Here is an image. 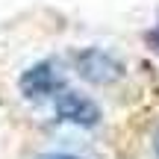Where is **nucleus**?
<instances>
[{"label": "nucleus", "instance_id": "f257e3e1", "mask_svg": "<svg viewBox=\"0 0 159 159\" xmlns=\"http://www.w3.org/2000/svg\"><path fill=\"white\" fill-rule=\"evenodd\" d=\"M56 115L59 121H65V124H77V127H94L97 121H100V109H97L94 100H89V97L77 94V91H62V94L56 97Z\"/></svg>", "mask_w": 159, "mask_h": 159}, {"label": "nucleus", "instance_id": "39448f33", "mask_svg": "<svg viewBox=\"0 0 159 159\" xmlns=\"http://www.w3.org/2000/svg\"><path fill=\"white\" fill-rule=\"evenodd\" d=\"M41 159H77V156H68V153H47V156H41Z\"/></svg>", "mask_w": 159, "mask_h": 159}, {"label": "nucleus", "instance_id": "20e7f679", "mask_svg": "<svg viewBox=\"0 0 159 159\" xmlns=\"http://www.w3.org/2000/svg\"><path fill=\"white\" fill-rule=\"evenodd\" d=\"M148 44H150V47H153V50L159 53V24H156V27L148 33Z\"/></svg>", "mask_w": 159, "mask_h": 159}, {"label": "nucleus", "instance_id": "423d86ee", "mask_svg": "<svg viewBox=\"0 0 159 159\" xmlns=\"http://www.w3.org/2000/svg\"><path fill=\"white\" fill-rule=\"evenodd\" d=\"M153 150H156V159H159V133H156V142H153Z\"/></svg>", "mask_w": 159, "mask_h": 159}, {"label": "nucleus", "instance_id": "f03ea898", "mask_svg": "<svg viewBox=\"0 0 159 159\" xmlns=\"http://www.w3.org/2000/svg\"><path fill=\"white\" fill-rule=\"evenodd\" d=\"M77 65H80V74L85 80H91V83L97 85H106V83H115L124 71H121V65L115 62L109 53L97 50V47H89V50H83L77 56Z\"/></svg>", "mask_w": 159, "mask_h": 159}, {"label": "nucleus", "instance_id": "7ed1b4c3", "mask_svg": "<svg viewBox=\"0 0 159 159\" xmlns=\"http://www.w3.org/2000/svg\"><path fill=\"white\" fill-rule=\"evenodd\" d=\"M59 89H62V77L56 74L53 62H39V65H33V68L21 77V91L27 97H35V100H39V97L56 94Z\"/></svg>", "mask_w": 159, "mask_h": 159}]
</instances>
